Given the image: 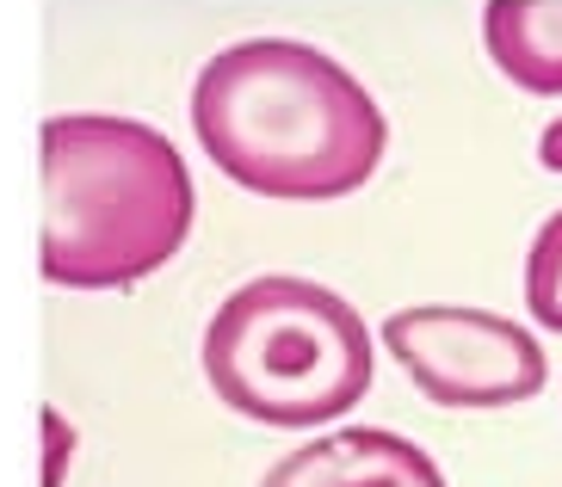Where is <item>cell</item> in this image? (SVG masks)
I'll return each instance as SVG.
<instances>
[{
	"mask_svg": "<svg viewBox=\"0 0 562 487\" xmlns=\"http://www.w3.org/2000/svg\"><path fill=\"white\" fill-rule=\"evenodd\" d=\"M192 136L223 179L272 204H334L371 185L390 117L340 56L310 37L223 44L192 81Z\"/></svg>",
	"mask_w": 562,
	"mask_h": 487,
	"instance_id": "obj_1",
	"label": "cell"
},
{
	"mask_svg": "<svg viewBox=\"0 0 562 487\" xmlns=\"http://www.w3.org/2000/svg\"><path fill=\"white\" fill-rule=\"evenodd\" d=\"M44 235L37 265L63 291H124L161 272L192 235V167L143 117L56 112L37 131Z\"/></svg>",
	"mask_w": 562,
	"mask_h": 487,
	"instance_id": "obj_2",
	"label": "cell"
},
{
	"mask_svg": "<svg viewBox=\"0 0 562 487\" xmlns=\"http://www.w3.org/2000/svg\"><path fill=\"white\" fill-rule=\"evenodd\" d=\"M204 383L229 414L279 432L334 426L371 395L378 346L340 291L297 272L235 284L204 321Z\"/></svg>",
	"mask_w": 562,
	"mask_h": 487,
	"instance_id": "obj_3",
	"label": "cell"
},
{
	"mask_svg": "<svg viewBox=\"0 0 562 487\" xmlns=\"http://www.w3.org/2000/svg\"><path fill=\"white\" fill-rule=\"evenodd\" d=\"M378 346L408 371V383L432 407L495 414V407L531 401L550 383V358L538 346V333L495 309L414 303V309L383 315Z\"/></svg>",
	"mask_w": 562,
	"mask_h": 487,
	"instance_id": "obj_4",
	"label": "cell"
},
{
	"mask_svg": "<svg viewBox=\"0 0 562 487\" xmlns=\"http://www.w3.org/2000/svg\"><path fill=\"white\" fill-rule=\"evenodd\" d=\"M260 487H446V469L390 426H334L279 456Z\"/></svg>",
	"mask_w": 562,
	"mask_h": 487,
	"instance_id": "obj_5",
	"label": "cell"
},
{
	"mask_svg": "<svg viewBox=\"0 0 562 487\" xmlns=\"http://www.w3.org/2000/svg\"><path fill=\"white\" fill-rule=\"evenodd\" d=\"M482 49L519 93L562 99V0H488Z\"/></svg>",
	"mask_w": 562,
	"mask_h": 487,
	"instance_id": "obj_6",
	"label": "cell"
},
{
	"mask_svg": "<svg viewBox=\"0 0 562 487\" xmlns=\"http://www.w3.org/2000/svg\"><path fill=\"white\" fill-rule=\"evenodd\" d=\"M526 309L544 333H562V211H550L526 247Z\"/></svg>",
	"mask_w": 562,
	"mask_h": 487,
	"instance_id": "obj_7",
	"label": "cell"
},
{
	"mask_svg": "<svg viewBox=\"0 0 562 487\" xmlns=\"http://www.w3.org/2000/svg\"><path fill=\"white\" fill-rule=\"evenodd\" d=\"M68 451H75V426L63 407H44V487H63Z\"/></svg>",
	"mask_w": 562,
	"mask_h": 487,
	"instance_id": "obj_8",
	"label": "cell"
},
{
	"mask_svg": "<svg viewBox=\"0 0 562 487\" xmlns=\"http://www.w3.org/2000/svg\"><path fill=\"white\" fill-rule=\"evenodd\" d=\"M538 161H544V173H562V117L544 124V136H538Z\"/></svg>",
	"mask_w": 562,
	"mask_h": 487,
	"instance_id": "obj_9",
	"label": "cell"
}]
</instances>
